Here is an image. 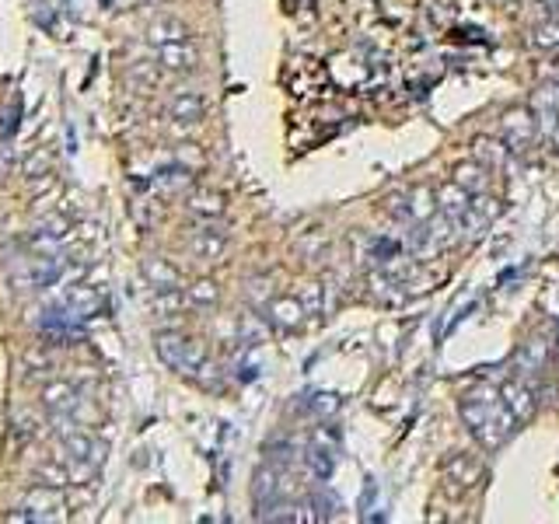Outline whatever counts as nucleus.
<instances>
[{
	"instance_id": "nucleus-1",
	"label": "nucleus",
	"mask_w": 559,
	"mask_h": 524,
	"mask_svg": "<svg viewBox=\"0 0 559 524\" xmlns=\"http://www.w3.org/2000/svg\"><path fill=\"white\" fill-rule=\"evenodd\" d=\"M462 420H465L469 434H472L486 451H496L500 444L514 434V427H518V420H514L511 409L504 405L500 392H493V388H472V392L462 399Z\"/></svg>"
},
{
	"instance_id": "nucleus-2",
	"label": "nucleus",
	"mask_w": 559,
	"mask_h": 524,
	"mask_svg": "<svg viewBox=\"0 0 559 524\" xmlns=\"http://www.w3.org/2000/svg\"><path fill=\"white\" fill-rule=\"evenodd\" d=\"M154 350H158V357L164 361V367H171L179 374H196L203 363H206V353H203L200 343L186 339L182 332H158Z\"/></svg>"
},
{
	"instance_id": "nucleus-3",
	"label": "nucleus",
	"mask_w": 559,
	"mask_h": 524,
	"mask_svg": "<svg viewBox=\"0 0 559 524\" xmlns=\"http://www.w3.org/2000/svg\"><path fill=\"white\" fill-rule=\"evenodd\" d=\"M63 518H67V500L60 496V489L42 483L25 496L21 511L11 514V521H63Z\"/></svg>"
},
{
	"instance_id": "nucleus-4",
	"label": "nucleus",
	"mask_w": 559,
	"mask_h": 524,
	"mask_svg": "<svg viewBox=\"0 0 559 524\" xmlns=\"http://www.w3.org/2000/svg\"><path fill=\"white\" fill-rule=\"evenodd\" d=\"M158 63L168 74H193L200 67V49L189 39L168 42V46H158Z\"/></svg>"
},
{
	"instance_id": "nucleus-5",
	"label": "nucleus",
	"mask_w": 559,
	"mask_h": 524,
	"mask_svg": "<svg viewBox=\"0 0 559 524\" xmlns=\"http://www.w3.org/2000/svg\"><path fill=\"white\" fill-rule=\"evenodd\" d=\"M535 137H538V120H535L528 109H514V112L504 116V140H507L511 151L531 147Z\"/></svg>"
},
{
	"instance_id": "nucleus-6",
	"label": "nucleus",
	"mask_w": 559,
	"mask_h": 524,
	"mask_svg": "<svg viewBox=\"0 0 559 524\" xmlns=\"http://www.w3.org/2000/svg\"><path fill=\"white\" fill-rule=\"evenodd\" d=\"M224 252H228L224 231H217V228H196V231H193V238H189V255H193L200 266L221 262Z\"/></svg>"
},
{
	"instance_id": "nucleus-7",
	"label": "nucleus",
	"mask_w": 559,
	"mask_h": 524,
	"mask_svg": "<svg viewBox=\"0 0 559 524\" xmlns=\"http://www.w3.org/2000/svg\"><path fill=\"white\" fill-rule=\"evenodd\" d=\"M482 462L476 454H451L447 465H444V479L455 486V489H472L482 483Z\"/></svg>"
},
{
	"instance_id": "nucleus-8",
	"label": "nucleus",
	"mask_w": 559,
	"mask_h": 524,
	"mask_svg": "<svg viewBox=\"0 0 559 524\" xmlns=\"http://www.w3.org/2000/svg\"><path fill=\"white\" fill-rule=\"evenodd\" d=\"M203 112H206V102H203V95H196V91H175V98L168 102L171 122L175 126H186V129L200 126Z\"/></svg>"
},
{
	"instance_id": "nucleus-9",
	"label": "nucleus",
	"mask_w": 559,
	"mask_h": 524,
	"mask_svg": "<svg viewBox=\"0 0 559 524\" xmlns=\"http://www.w3.org/2000/svg\"><path fill=\"white\" fill-rule=\"evenodd\" d=\"M42 405L53 412V420H60V416H74L80 405L78 388H74L71 381H53V385L42 388Z\"/></svg>"
},
{
	"instance_id": "nucleus-10",
	"label": "nucleus",
	"mask_w": 559,
	"mask_h": 524,
	"mask_svg": "<svg viewBox=\"0 0 559 524\" xmlns=\"http://www.w3.org/2000/svg\"><path fill=\"white\" fill-rule=\"evenodd\" d=\"M500 399H504V405L511 409V416H514L518 423H528V420L535 416V409H538L535 392H531L524 381H507V385L500 388Z\"/></svg>"
},
{
	"instance_id": "nucleus-11",
	"label": "nucleus",
	"mask_w": 559,
	"mask_h": 524,
	"mask_svg": "<svg viewBox=\"0 0 559 524\" xmlns=\"http://www.w3.org/2000/svg\"><path fill=\"white\" fill-rule=\"evenodd\" d=\"M469 206H472V193H469V189H462L455 179H451L447 186H440L438 189V213H444L447 220L462 224V217L469 213Z\"/></svg>"
},
{
	"instance_id": "nucleus-12",
	"label": "nucleus",
	"mask_w": 559,
	"mask_h": 524,
	"mask_svg": "<svg viewBox=\"0 0 559 524\" xmlns=\"http://www.w3.org/2000/svg\"><path fill=\"white\" fill-rule=\"evenodd\" d=\"M63 308H71L78 319H91L98 308H102V297L91 283H74L67 294H63Z\"/></svg>"
},
{
	"instance_id": "nucleus-13",
	"label": "nucleus",
	"mask_w": 559,
	"mask_h": 524,
	"mask_svg": "<svg viewBox=\"0 0 559 524\" xmlns=\"http://www.w3.org/2000/svg\"><path fill=\"white\" fill-rule=\"evenodd\" d=\"M266 312H270V322L280 325V329H297V325L305 322V315H308L297 297H273L266 304Z\"/></svg>"
},
{
	"instance_id": "nucleus-14",
	"label": "nucleus",
	"mask_w": 559,
	"mask_h": 524,
	"mask_svg": "<svg viewBox=\"0 0 559 524\" xmlns=\"http://www.w3.org/2000/svg\"><path fill=\"white\" fill-rule=\"evenodd\" d=\"M179 39H189V29H186V21H179V18H154L151 25H147V42H154V46H168V42H179Z\"/></svg>"
},
{
	"instance_id": "nucleus-15",
	"label": "nucleus",
	"mask_w": 559,
	"mask_h": 524,
	"mask_svg": "<svg viewBox=\"0 0 559 524\" xmlns=\"http://www.w3.org/2000/svg\"><path fill=\"white\" fill-rule=\"evenodd\" d=\"M189 210L203 217V220H221L224 217V210H228V203L221 193H213V189H196L193 196H189Z\"/></svg>"
},
{
	"instance_id": "nucleus-16",
	"label": "nucleus",
	"mask_w": 559,
	"mask_h": 524,
	"mask_svg": "<svg viewBox=\"0 0 559 524\" xmlns=\"http://www.w3.org/2000/svg\"><path fill=\"white\" fill-rule=\"evenodd\" d=\"M455 182H458L462 189H469L472 196H480V193H486V186H489V168L480 162L458 164V168H455Z\"/></svg>"
},
{
	"instance_id": "nucleus-17",
	"label": "nucleus",
	"mask_w": 559,
	"mask_h": 524,
	"mask_svg": "<svg viewBox=\"0 0 559 524\" xmlns=\"http://www.w3.org/2000/svg\"><path fill=\"white\" fill-rule=\"evenodd\" d=\"M36 483L53 486V489H67L74 479H71V469H67L63 458H60V462H39V465H36Z\"/></svg>"
},
{
	"instance_id": "nucleus-18",
	"label": "nucleus",
	"mask_w": 559,
	"mask_h": 524,
	"mask_svg": "<svg viewBox=\"0 0 559 524\" xmlns=\"http://www.w3.org/2000/svg\"><path fill=\"white\" fill-rule=\"evenodd\" d=\"M144 277L154 290H164V287H179V270L168 266L164 259H147L144 262Z\"/></svg>"
},
{
	"instance_id": "nucleus-19",
	"label": "nucleus",
	"mask_w": 559,
	"mask_h": 524,
	"mask_svg": "<svg viewBox=\"0 0 559 524\" xmlns=\"http://www.w3.org/2000/svg\"><path fill=\"white\" fill-rule=\"evenodd\" d=\"M535 109L542 116V126L553 129V122L559 120V84H546L538 95H535Z\"/></svg>"
},
{
	"instance_id": "nucleus-20",
	"label": "nucleus",
	"mask_w": 559,
	"mask_h": 524,
	"mask_svg": "<svg viewBox=\"0 0 559 524\" xmlns=\"http://www.w3.org/2000/svg\"><path fill=\"white\" fill-rule=\"evenodd\" d=\"M308 465H312V472L319 476V479H329L332 476V469H336V451L332 447H321V437L312 444V451H308Z\"/></svg>"
},
{
	"instance_id": "nucleus-21",
	"label": "nucleus",
	"mask_w": 559,
	"mask_h": 524,
	"mask_svg": "<svg viewBox=\"0 0 559 524\" xmlns=\"http://www.w3.org/2000/svg\"><path fill=\"white\" fill-rule=\"evenodd\" d=\"M186 301H189L193 308H213V304L221 301V290H217V283L213 280H196L193 287H189Z\"/></svg>"
},
{
	"instance_id": "nucleus-22",
	"label": "nucleus",
	"mask_w": 559,
	"mask_h": 524,
	"mask_svg": "<svg viewBox=\"0 0 559 524\" xmlns=\"http://www.w3.org/2000/svg\"><path fill=\"white\" fill-rule=\"evenodd\" d=\"M301 304L308 315H325L332 312V301H325V283H308L305 294H301Z\"/></svg>"
},
{
	"instance_id": "nucleus-23",
	"label": "nucleus",
	"mask_w": 559,
	"mask_h": 524,
	"mask_svg": "<svg viewBox=\"0 0 559 524\" xmlns=\"http://www.w3.org/2000/svg\"><path fill=\"white\" fill-rule=\"evenodd\" d=\"M151 304L158 308L161 315H175V312H182V304H189V301L179 294V287H164V290H154Z\"/></svg>"
},
{
	"instance_id": "nucleus-24",
	"label": "nucleus",
	"mask_w": 559,
	"mask_h": 524,
	"mask_svg": "<svg viewBox=\"0 0 559 524\" xmlns=\"http://www.w3.org/2000/svg\"><path fill=\"white\" fill-rule=\"evenodd\" d=\"M248 297H252L255 304H270V301H273V283L266 280V277L248 280Z\"/></svg>"
},
{
	"instance_id": "nucleus-25",
	"label": "nucleus",
	"mask_w": 559,
	"mask_h": 524,
	"mask_svg": "<svg viewBox=\"0 0 559 524\" xmlns=\"http://www.w3.org/2000/svg\"><path fill=\"white\" fill-rule=\"evenodd\" d=\"M339 409V399L332 395V392H319L315 399H312V412H319V416H332Z\"/></svg>"
},
{
	"instance_id": "nucleus-26",
	"label": "nucleus",
	"mask_w": 559,
	"mask_h": 524,
	"mask_svg": "<svg viewBox=\"0 0 559 524\" xmlns=\"http://www.w3.org/2000/svg\"><path fill=\"white\" fill-rule=\"evenodd\" d=\"M535 42H538V46H549V49H556V46H559V29H556V25H538V29H535Z\"/></svg>"
},
{
	"instance_id": "nucleus-27",
	"label": "nucleus",
	"mask_w": 559,
	"mask_h": 524,
	"mask_svg": "<svg viewBox=\"0 0 559 524\" xmlns=\"http://www.w3.org/2000/svg\"><path fill=\"white\" fill-rule=\"evenodd\" d=\"M179 164H182V168H189V171H196V168L203 164V154L193 151V144H186V147H179Z\"/></svg>"
},
{
	"instance_id": "nucleus-28",
	"label": "nucleus",
	"mask_w": 559,
	"mask_h": 524,
	"mask_svg": "<svg viewBox=\"0 0 559 524\" xmlns=\"http://www.w3.org/2000/svg\"><path fill=\"white\" fill-rule=\"evenodd\" d=\"M549 137H553V144H556V147H559V120L553 122V129H549Z\"/></svg>"
}]
</instances>
